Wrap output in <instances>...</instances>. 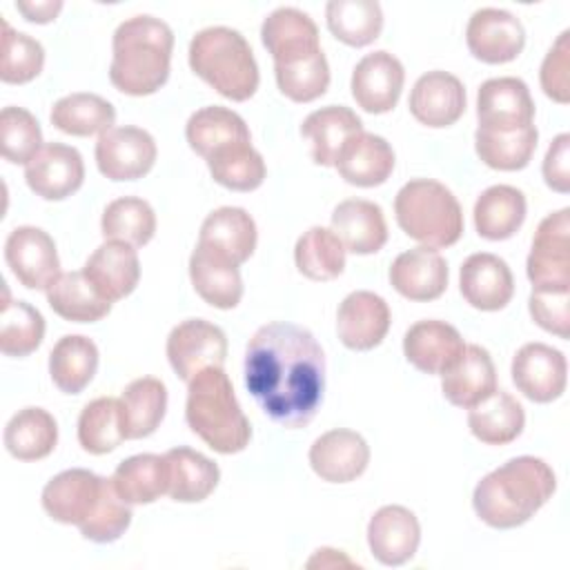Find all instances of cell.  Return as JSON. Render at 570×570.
<instances>
[{
	"instance_id": "1",
	"label": "cell",
	"mask_w": 570,
	"mask_h": 570,
	"mask_svg": "<svg viewBox=\"0 0 570 570\" xmlns=\"http://www.w3.org/2000/svg\"><path fill=\"white\" fill-rule=\"evenodd\" d=\"M243 370L247 392L274 423L296 430L316 416L325 392V354L309 330L287 321L258 327Z\"/></svg>"
},
{
	"instance_id": "2",
	"label": "cell",
	"mask_w": 570,
	"mask_h": 570,
	"mask_svg": "<svg viewBox=\"0 0 570 570\" xmlns=\"http://www.w3.org/2000/svg\"><path fill=\"white\" fill-rule=\"evenodd\" d=\"M557 490L552 468L537 456H514L485 474L472 494L476 517L490 528L523 525Z\"/></svg>"
},
{
	"instance_id": "3",
	"label": "cell",
	"mask_w": 570,
	"mask_h": 570,
	"mask_svg": "<svg viewBox=\"0 0 570 570\" xmlns=\"http://www.w3.org/2000/svg\"><path fill=\"white\" fill-rule=\"evenodd\" d=\"M111 85L127 96L156 94L169 78L174 31L154 16H134L118 24L111 40Z\"/></svg>"
},
{
	"instance_id": "4",
	"label": "cell",
	"mask_w": 570,
	"mask_h": 570,
	"mask_svg": "<svg viewBox=\"0 0 570 570\" xmlns=\"http://www.w3.org/2000/svg\"><path fill=\"white\" fill-rule=\"evenodd\" d=\"M185 419L189 430L218 454L243 452L252 439V425L223 367H207L189 381Z\"/></svg>"
},
{
	"instance_id": "5",
	"label": "cell",
	"mask_w": 570,
	"mask_h": 570,
	"mask_svg": "<svg viewBox=\"0 0 570 570\" xmlns=\"http://www.w3.org/2000/svg\"><path fill=\"white\" fill-rule=\"evenodd\" d=\"M189 67L220 96L243 102L258 89V65L249 42L229 27H207L189 42Z\"/></svg>"
},
{
	"instance_id": "6",
	"label": "cell",
	"mask_w": 570,
	"mask_h": 570,
	"mask_svg": "<svg viewBox=\"0 0 570 570\" xmlns=\"http://www.w3.org/2000/svg\"><path fill=\"white\" fill-rule=\"evenodd\" d=\"M399 227L423 247L454 245L463 234V212L456 196L439 180L414 178L394 198Z\"/></svg>"
},
{
	"instance_id": "7",
	"label": "cell",
	"mask_w": 570,
	"mask_h": 570,
	"mask_svg": "<svg viewBox=\"0 0 570 570\" xmlns=\"http://www.w3.org/2000/svg\"><path fill=\"white\" fill-rule=\"evenodd\" d=\"M167 358L178 379L189 383L198 372L225 365L227 336L205 318H187L169 332Z\"/></svg>"
},
{
	"instance_id": "8",
	"label": "cell",
	"mask_w": 570,
	"mask_h": 570,
	"mask_svg": "<svg viewBox=\"0 0 570 570\" xmlns=\"http://www.w3.org/2000/svg\"><path fill=\"white\" fill-rule=\"evenodd\" d=\"M532 287H570V209L548 214L532 238L525 263Z\"/></svg>"
},
{
	"instance_id": "9",
	"label": "cell",
	"mask_w": 570,
	"mask_h": 570,
	"mask_svg": "<svg viewBox=\"0 0 570 570\" xmlns=\"http://www.w3.org/2000/svg\"><path fill=\"white\" fill-rule=\"evenodd\" d=\"M156 140L140 127H111L98 136L96 165L109 180H136L156 163Z\"/></svg>"
},
{
	"instance_id": "10",
	"label": "cell",
	"mask_w": 570,
	"mask_h": 570,
	"mask_svg": "<svg viewBox=\"0 0 570 570\" xmlns=\"http://www.w3.org/2000/svg\"><path fill=\"white\" fill-rule=\"evenodd\" d=\"M4 258L13 276L27 289H49L60 276V258L53 238L31 225L16 227L4 243Z\"/></svg>"
},
{
	"instance_id": "11",
	"label": "cell",
	"mask_w": 570,
	"mask_h": 570,
	"mask_svg": "<svg viewBox=\"0 0 570 570\" xmlns=\"http://www.w3.org/2000/svg\"><path fill=\"white\" fill-rule=\"evenodd\" d=\"M470 53L488 65H503L514 60L525 45V31L517 16L505 9H476L465 29Z\"/></svg>"
},
{
	"instance_id": "12",
	"label": "cell",
	"mask_w": 570,
	"mask_h": 570,
	"mask_svg": "<svg viewBox=\"0 0 570 570\" xmlns=\"http://www.w3.org/2000/svg\"><path fill=\"white\" fill-rule=\"evenodd\" d=\"M479 129L514 131L532 125L534 102L528 85L514 76L490 78L476 94Z\"/></svg>"
},
{
	"instance_id": "13",
	"label": "cell",
	"mask_w": 570,
	"mask_h": 570,
	"mask_svg": "<svg viewBox=\"0 0 570 570\" xmlns=\"http://www.w3.org/2000/svg\"><path fill=\"white\" fill-rule=\"evenodd\" d=\"M510 374L525 399L534 403H550L566 390L568 363L563 352L557 347L546 343H525L514 354Z\"/></svg>"
},
{
	"instance_id": "14",
	"label": "cell",
	"mask_w": 570,
	"mask_h": 570,
	"mask_svg": "<svg viewBox=\"0 0 570 570\" xmlns=\"http://www.w3.org/2000/svg\"><path fill=\"white\" fill-rule=\"evenodd\" d=\"M29 189L45 200H62L80 189L85 180V163L76 147L47 142L24 165Z\"/></svg>"
},
{
	"instance_id": "15",
	"label": "cell",
	"mask_w": 570,
	"mask_h": 570,
	"mask_svg": "<svg viewBox=\"0 0 570 570\" xmlns=\"http://www.w3.org/2000/svg\"><path fill=\"white\" fill-rule=\"evenodd\" d=\"M405 82V69L390 51L363 56L352 71V96L367 114H385L396 107Z\"/></svg>"
},
{
	"instance_id": "16",
	"label": "cell",
	"mask_w": 570,
	"mask_h": 570,
	"mask_svg": "<svg viewBox=\"0 0 570 570\" xmlns=\"http://www.w3.org/2000/svg\"><path fill=\"white\" fill-rule=\"evenodd\" d=\"M392 323L390 305L383 296L358 289L343 298L336 312V332L345 347L367 352L381 345Z\"/></svg>"
},
{
	"instance_id": "17",
	"label": "cell",
	"mask_w": 570,
	"mask_h": 570,
	"mask_svg": "<svg viewBox=\"0 0 570 570\" xmlns=\"http://www.w3.org/2000/svg\"><path fill=\"white\" fill-rule=\"evenodd\" d=\"M107 479L85 468H71L56 474L42 490L45 512L67 525H80L96 508Z\"/></svg>"
},
{
	"instance_id": "18",
	"label": "cell",
	"mask_w": 570,
	"mask_h": 570,
	"mask_svg": "<svg viewBox=\"0 0 570 570\" xmlns=\"http://www.w3.org/2000/svg\"><path fill=\"white\" fill-rule=\"evenodd\" d=\"M261 40L274 65H294L321 51L314 20L294 7L274 9L261 27Z\"/></svg>"
},
{
	"instance_id": "19",
	"label": "cell",
	"mask_w": 570,
	"mask_h": 570,
	"mask_svg": "<svg viewBox=\"0 0 570 570\" xmlns=\"http://www.w3.org/2000/svg\"><path fill=\"white\" fill-rule=\"evenodd\" d=\"M367 463L370 445L354 430L323 432L309 448V465L327 483H350L365 472Z\"/></svg>"
},
{
	"instance_id": "20",
	"label": "cell",
	"mask_w": 570,
	"mask_h": 570,
	"mask_svg": "<svg viewBox=\"0 0 570 570\" xmlns=\"http://www.w3.org/2000/svg\"><path fill=\"white\" fill-rule=\"evenodd\" d=\"M407 107L425 127H450L465 111V87L448 71H428L414 82Z\"/></svg>"
},
{
	"instance_id": "21",
	"label": "cell",
	"mask_w": 570,
	"mask_h": 570,
	"mask_svg": "<svg viewBox=\"0 0 570 570\" xmlns=\"http://www.w3.org/2000/svg\"><path fill=\"white\" fill-rule=\"evenodd\" d=\"M465 343L459 330L439 318H425L410 325L403 336L405 358L425 374L448 372L463 354Z\"/></svg>"
},
{
	"instance_id": "22",
	"label": "cell",
	"mask_w": 570,
	"mask_h": 570,
	"mask_svg": "<svg viewBox=\"0 0 570 570\" xmlns=\"http://www.w3.org/2000/svg\"><path fill=\"white\" fill-rule=\"evenodd\" d=\"M419 541V519L403 505H383L367 523V546L374 559L383 566L407 563L416 554Z\"/></svg>"
},
{
	"instance_id": "23",
	"label": "cell",
	"mask_w": 570,
	"mask_h": 570,
	"mask_svg": "<svg viewBox=\"0 0 570 570\" xmlns=\"http://www.w3.org/2000/svg\"><path fill=\"white\" fill-rule=\"evenodd\" d=\"M459 287L472 307L481 312H497L510 303L514 294V278L503 258L479 252L463 261Z\"/></svg>"
},
{
	"instance_id": "24",
	"label": "cell",
	"mask_w": 570,
	"mask_h": 570,
	"mask_svg": "<svg viewBox=\"0 0 570 570\" xmlns=\"http://www.w3.org/2000/svg\"><path fill=\"white\" fill-rule=\"evenodd\" d=\"M82 272L102 298L116 303L129 296L138 285L140 263L136 247L122 240H105L87 258Z\"/></svg>"
},
{
	"instance_id": "25",
	"label": "cell",
	"mask_w": 570,
	"mask_h": 570,
	"mask_svg": "<svg viewBox=\"0 0 570 570\" xmlns=\"http://www.w3.org/2000/svg\"><path fill=\"white\" fill-rule=\"evenodd\" d=\"M390 283L410 301H434L448 287V263L432 247L407 249L394 258Z\"/></svg>"
},
{
	"instance_id": "26",
	"label": "cell",
	"mask_w": 570,
	"mask_h": 570,
	"mask_svg": "<svg viewBox=\"0 0 570 570\" xmlns=\"http://www.w3.org/2000/svg\"><path fill=\"white\" fill-rule=\"evenodd\" d=\"M332 232L352 254H376L387 243V223L383 209L363 198H347L332 212Z\"/></svg>"
},
{
	"instance_id": "27",
	"label": "cell",
	"mask_w": 570,
	"mask_h": 570,
	"mask_svg": "<svg viewBox=\"0 0 570 570\" xmlns=\"http://www.w3.org/2000/svg\"><path fill=\"white\" fill-rule=\"evenodd\" d=\"M256 238V223L243 207H218L203 220L198 245L240 265L254 254Z\"/></svg>"
},
{
	"instance_id": "28",
	"label": "cell",
	"mask_w": 570,
	"mask_h": 570,
	"mask_svg": "<svg viewBox=\"0 0 570 570\" xmlns=\"http://www.w3.org/2000/svg\"><path fill=\"white\" fill-rule=\"evenodd\" d=\"M443 396L463 410L481 403L497 390V370L492 356L481 345H465L461 358L441 374Z\"/></svg>"
},
{
	"instance_id": "29",
	"label": "cell",
	"mask_w": 570,
	"mask_h": 570,
	"mask_svg": "<svg viewBox=\"0 0 570 570\" xmlns=\"http://www.w3.org/2000/svg\"><path fill=\"white\" fill-rule=\"evenodd\" d=\"M334 167L350 185L376 187L394 169V149L383 136L361 131L345 142Z\"/></svg>"
},
{
	"instance_id": "30",
	"label": "cell",
	"mask_w": 570,
	"mask_h": 570,
	"mask_svg": "<svg viewBox=\"0 0 570 570\" xmlns=\"http://www.w3.org/2000/svg\"><path fill=\"white\" fill-rule=\"evenodd\" d=\"M189 278L196 294L218 309H232L243 298V278L238 265L196 245L189 256Z\"/></svg>"
},
{
	"instance_id": "31",
	"label": "cell",
	"mask_w": 570,
	"mask_h": 570,
	"mask_svg": "<svg viewBox=\"0 0 570 570\" xmlns=\"http://www.w3.org/2000/svg\"><path fill=\"white\" fill-rule=\"evenodd\" d=\"M361 131V118L343 105L321 107L301 125V134L312 142V160L323 167H334L345 142Z\"/></svg>"
},
{
	"instance_id": "32",
	"label": "cell",
	"mask_w": 570,
	"mask_h": 570,
	"mask_svg": "<svg viewBox=\"0 0 570 570\" xmlns=\"http://www.w3.org/2000/svg\"><path fill=\"white\" fill-rule=\"evenodd\" d=\"M167 461V494L180 503L205 501L218 485L220 470L205 454L191 448H171Z\"/></svg>"
},
{
	"instance_id": "33",
	"label": "cell",
	"mask_w": 570,
	"mask_h": 570,
	"mask_svg": "<svg viewBox=\"0 0 570 570\" xmlns=\"http://www.w3.org/2000/svg\"><path fill=\"white\" fill-rule=\"evenodd\" d=\"M523 425L525 412L521 403L503 390H494L468 410V428L485 445L512 443L523 432Z\"/></svg>"
},
{
	"instance_id": "34",
	"label": "cell",
	"mask_w": 570,
	"mask_h": 570,
	"mask_svg": "<svg viewBox=\"0 0 570 570\" xmlns=\"http://www.w3.org/2000/svg\"><path fill=\"white\" fill-rule=\"evenodd\" d=\"M118 403L125 439H145L154 434L165 419L167 387L156 376H140L122 390Z\"/></svg>"
},
{
	"instance_id": "35",
	"label": "cell",
	"mask_w": 570,
	"mask_h": 570,
	"mask_svg": "<svg viewBox=\"0 0 570 570\" xmlns=\"http://www.w3.org/2000/svg\"><path fill=\"white\" fill-rule=\"evenodd\" d=\"M525 196L512 185H492L474 203V227L488 240H505L525 220Z\"/></svg>"
},
{
	"instance_id": "36",
	"label": "cell",
	"mask_w": 570,
	"mask_h": 570,
	"mask_svg": "<svg viewBox=\"0 0 570 570\" xmlns=\"http://www.w3.org/2000/svg\"><path fill=\"white\" fill-rule=\"evenodd\" d=\"M98 370V347L82 334L62 336L49 354V374L65 394H80Z\"/></svg>"
},
{
	"instance_id": "37",
	"label": "cell",
	"mask_w": 570,
	"mask_h": 570,
	"mask_svg": "<svg viewBox=\"0 0 570 570\" xmlns=\"http://www.w3.org/2000/svg\"><path fill=\"white\" fill-rule=\"evenodd\" d=\"M185 136L189 147L203 158L232 142H252L245 120L236 111L220 105H209L194 111L187 120Z\"/></svg>"
},
{
	"instance_id": "38",
	"label": "cell",
	"mask_w": 570,
	"mask_h": 570,
	"mask_svg": "<svg viewBox=\"0 0 570 570\" xmlns=\"http://www.w3.org/2000/svg\"><path fill=\"white\" fill-rule=\"evenodd\" d=\"M58 443V423L42 407L16 412L4 428V448L20 461H38L53 452Z\"/></svg>"
},
{
	"instance_id": "39",
	"label": "cell",
	"mask_w": 570,
	"mask_h": 570,
	"mask_svg": "<svg viewBox=\"0 0 570 570\" xmlns=\"http://www.w3.org/2000/svg\"><path fill=\"white\" fill-rule=\"evenodd\" d=\"M114 490L129 505L154 503L167 494V461L165 454H134L114 470Z\"/></svg>"
},
{
	"instance_id": "40",
	"label": "cell",
	"mask_w": 570,
	"mask_h": 570,
	"mask_svg": "<svg viewBox=\"0 0 570 570\" xmlns=\"http://www.w3.org/2000/svg\"><path fill=\"white\" fill-rule=\"evenodd\" d=\"M51 309L71 323H94L111 312V303L98 294L85 272H65L47 289Z\"/></svg>"
},
{
	"instance_id": "41",
	"label": "cell",
	"mask_w": 570,
	"mask_h": 570,
	"mask_svg": "<svg viewBox=\"0 0 570 570\" xmlns=\"http://www.w3.org/2000/svg\"><path fill=\"white\" fill-rule=\"evenodd\" d=\"M49 118L56 129L69 136H94L114 127L116 109L98 94L76 91L56 100Z\"/></svg>"
},
{
	"instance_id": "42",
	"label": "cell",
	"mask_w": 570,
	"mask_h": 570,
	"mask_svg": "<svg viewBox=\"0 0 570 570\" xmlns=\"http://www.w3.org/2000/svg\"><path fill=\"white\" fill-rule=\"evenodd\" d=\"M325 18L332 36L350 47L372 45L383 29V11L374 0H332Z\"/></svg>"
},
{
	"instance_id": "43",
	"label": "cell",
	"mask_w": 570,
	"mask_h": 570,
	"mask_svg": "<svg viewBox=\"0 0 570 570\" xmlns=\"http://www.w3.org/2000/svg\"><path fill=\"white\" fill-rule=\"evenodd\" d=\"M212 178L232 191H252L263 185L267 167L252 142H232L207 158Z\"/></svg>"
},
{
	"instance_id": "44",
	"label": "cell",
	"mask_w": 570,
	"mask_h": 570,
	"mask_svg": "<svg viewBox=\"0 0 570 570\" xmlns=\"http://www.w3.org/2000/svg\"><path fill=\"white\" fill-rule=\"evenodd\" d=\"M294 263L309 281H332L345 269V247L332 229L314 225L296 240Z\"/></svg>"
},
{
	"instance_id": "45",
	"label": "cell",
	"mask_w": 570,
	"mask_h": 570,
	"mask_svg": "<svg viewBox=\"0 0 570 570\" xmlns=\"http://www.w3.org/2000/svg\"><path fill=\"white\" fill-rule=\"evenodd\" d=\"M537 127L528 125L514 131H488L476 129L474 149L479 158L499 171L523 169L537 149Z\"/></svg>"
},
{
	"instance_id": "46",
	"label": "cell",
	"mask_w": 570,
	"mask_h": 570,
	"mask_svg": "<svg viewBox=\"0 0 570 570\" xmlns=\"http://www.w3.org/2000/svg\"><path fill=\"white\" fill-rule=\"evenodd\" d=\"M100 229L105 240H122L134 247H142L156 234V214L147 200L138 196H122L105 207Z\"/></svg>"
},
{
	"instance_id": "47",
	"label": "cell",
	"mask_w": 570,
	"mask_h": 570,
	"mask_svg": "<svg viewBox=\"0 0 570 570\" xmlns=\"http://www.w3.org/2000/svg\"><path fill=\"white\" fill-rule=\"evenodd\" d=\"M125 441L120 403L100 396L87 403L78 416V443L89 454H107Z\"/></svg>"
},
{
	"instance_id": "48",
	"label": "cell",
	"mask_w": 570,
	"mask_h": 570,
	"mask_svg": "<svg viewBox=\"0 0 570 570\" xmlns=\"http://www.w3.org/2000/svg\"><path fill=\"white\" fill-rule=\"evenodd\" d=\"M45 338V318L27 301H4L0 314V350L4 356H27Z\"/></svg>"
},
{
	"instance_id": "49",
	"label": "cell",
	"mask_w": 570,
	"mask_h": 570,
	"mask_svg": "<svg viewBox=\"0 0 570 570\" xmlns=\"http://www.w3.org/2000/svg\"><path fill=\"white\" fill-rule=\"evenodd\" d=\"M274 73L281 94L294 102H312L321 98L330 85V65L323 49L294 65H274Z\"/></svg>"
},
{
	"instance_id": "50",
	"label": "cell",
	"mask_w": 570,
	"mask_h": 570,
	"mask_svg": "<svg viewBox=\"0 0 570 570\" xmlns=\"http://www.w3.org/2000/svg\"><path fill=\"white\" fill-rule=\"evenodd\" d=\"M45 65L42 45L20 31H13L11 24L2 22V67L0 80L7 85H24L33 80Z\"/></svg>"
},
{
	"instance_id": "51",
	"label": "cell",
	"mask_w": 570,
	"mask_h": 570,
	"mask_svg": "<svg viewBox=\"0 0 570 570\" xmlns=\"http://www.w3.org/2000/svg\"><path fill=\"white\" fill-rule=\"evenodd\" d=\"M131 508L118 497L111 479H107L94 512L78 525L80 534L94 543H111L120 539L131 523Z\"/></svg>"
},
{
	"instance_id": "52",
	"label": "cell",
	"mask_w": 570,
	"mask_h": 570,
	"mask_svg": "<svg viewBox=\"0 0 570 570\" xmlns=\"http://www.w3.org/2000/svg\"><path fill=\"white\" fill-rule=\"evenodd\" d=\"M2 156L13 165H27L42 147V131L33 114L22 107H4L0 114Z\"/></svg>"
},
{
	"instance_id": "53",
	"label": "cell",
	"mask_w": 570,
	"mask_h": 570,
	"mask_svg": "<svg viewBox=\"0 0 570 570\" xmlns=\"http://www.w3.org/2000/svg\"><path fill=\"white\" fill-rule=\"evenodd\" d=\"M528 309L546 332L559 338L570 336V287H532Z\"/></svg>"
},
{
	"instance_id": "54",
	"label": "cell",
	"mask_w": 570,
	"mask_h": 570,
	"mask_svg": "<svg viewBox=\"0 0 570 570\" xmlns=\"http://www.w3.org/2000/svg\"><path fill=\"white\" fill-rule=\"evenodd\" d=\"M568 73H570V31H563L546 53L539 71L543 94L559 105H566L570 100Z\"/></svg>"
},
{
	"instance_id": "55",
	"label": "cell",
	"mask_w": 570,
	"mask_h": 570,
	"mask_svg": "<svg viewBox=\"0 0 570 570\" xmlns=\"http://www.w3.org/2000/svg\"><path fill=\"white\" fill-rule=\"evenodd\" d=\"M543 180L559 194L570 191V134H559L543 158Z\"/></svg>"
},
{
	"instance_id": "56",
	"label": "cell",
	"mask_w": 570,
	"mask_h": 570,
	"mask_svg": "<svg viewBox=\"0 0 570 570\" xmlns=\"http://www.w3.org/2000/svg\"><path fill=\"white\" fill-rule=\"evenodd\" d=\"M16 9L24 16V20H29V22H38V24H45V22L56 20V16H58V13H60V9H62V2H60V0H45V2H16Z\"/></svg>"
}]
</instances>
